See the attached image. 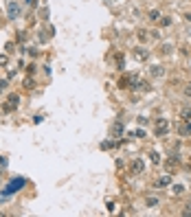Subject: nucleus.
Segmentation results:
<instances>
[{
    "instance_id": "nucleus-1",
    "label": "nucleus",
    "mask_w": 191,
    "mask_h": 217,
    "mask_svg": "<svg viewBox=\"0 0 191 217\" xmlns=\"http://www.w3.org/2000/svg\"><path fill=\"white\" fill-rule=\"evenodd\" d=\"M167 130H169V123H167L165 118H158V121H156V127H154V132H156L158 136H163Z\"/></svg>"
},
{
    "instance_id": "nucleus-2",
    "label": "nucleus",
    "mask_w": 191,
    "mask_h": 217,
    "mask_svg": "<svg viewBox=\"0 0 191 217\" xmlns=\"http://www.w3.org/2000/svg\"><path fill=\"white\" fill-rule=\"evenodd\" d=\"M7 11H9V18H18L20 15V7L15 2H11V0L7 2Z\"/></svg>"
},
{
    "instance_id": "nucleus-3",
    "label": "nucleus",
    "mask_w": 191,
    "mask_h": 217,
    "mask_svg": "<svg viewBox=\"0 0 191 217\" xmlns=\"http://www.w3.org/2000/svg\"><path fill=\"white\" fill-rule=\"evenodd\" d=\"M18 103H20V96H18V94H9V99H7V108H5V110L18 108Z\"/></svg>"
},
{
    "instance_id": "nucleus-4",
    "label": "nucleus",
    "mask_w": 191,
    "mask_h": 217,
    "mask_svg": "<svg viewBox=\"0 0 191 217\" xmlns=\"http://www.w3.org/2000/svg\"><path fill=\"white\" fill-rule=\"evenodd\" d=\"M180 116H182V121H191V108H182Z\"/></svg>"
},
{
    "instance_id": "nucleus-5",
    "label": "nucleus",
    "mask_w": 191,
    "mask_h": 217,
    "mask_svg": "<svg viewBox=\"0 0 191 217\" xmlns=\"http://www.w3.org/2000/svg\"><path fill=\"white\" fill-rule=\"evenodd\" d=\"M180 134L184 136V134H191V121H184V125L180 127Z\"/></svg>"
},
{
    "instance_id": "nucleus-6",
    "label": "nucleus",
    "mask_w": 191,
    "mask_h": 217,
    "mask_svg": "<svg viewBox=\"0 0 191 217\" xmlns=\"http://www.w3.org/2000/svg\"><path fill=\"white\" fill-rule=\"evenodd\" d=\"M136 57H138V59H147V53L143 51V48H136Z\"/></svg>"
},
{
    "instance_id": "nucleus-7",
    "label": "nucleus",
    "mask_w": 191,
    "mask_h": 217,
    "mask_svg": "<svg viewBox=\"0 0 191 217\" xmlns=\"http://www.w3.org/2000/svg\"><path fill=\"white\" fill-rule=\"evenodd\" d=\"M112 134H114V136H116V134H123V125H119V123H116L114 130H112Z\"/></svg>"
},
{
    "instance_id": "nucleus-8",
    "label": "nucleus",
    "mask_w": 191,
    "mask_h": 217,
    "mask_svg": "<svg viewBox=\"0 0 191 217\" xmlns=\"http://www.w3.org/2000/svg\"><path fill=\"white\" fill-rule=\"evenodd\" d=\"M167 184H169V178H167V176H163V178L158 180V186H167Z\"/></svg>"
},
{
    "instance_id": "nucleus-9",
    "label": "nucleus",
    "mask_w": 191,
    "mask_h": 217,
    "mask_svg": "<svg viewBox=\"0 0 191 217\" xmlns=\"http://www.w3.org/2000/svg\"><path fill=\"white\" fill-rule=\"evenodd\" d=\"M152 75H154V77H160V75H163V68H158V66L152 68Z\"/></svg>"
},
{
    "instance_id": "nucleus-10",
    "label": "nucleus",
    "mask_w": 191,
    "mask_h": 217,
    "mask_svg": "<svg viewBox=\"0 0 191 217\" xmlns=\"http://www.w3.org/2000/svg\"><path fill=\"white\" fill-rule=\"evenodd\" d=\"M150 156H152V162H156V164H158V162H160V156H158V154H156V151H152V154H150Z\"/></svg>"
},
{
    "instance_id": "nucleus-11",
    "label": "nucleus",
    "mask_w": 191,
    "mask_h": 217,
    "mask_svg": "<svg viewBox=\"0 0 191 217\" xmlns=\"http://www.w3.org/2000/svg\"><path fill=\"white\" fill-rule=\"evenodd\" d=\"M182 191H184V189H182V184H176V186H174V193H176V195H180Z\"/></svg>"
},
{
    "instance_id": "nucleus-12",
    "label": "nucleus",
    "mask_w": 191,
    "mask_h": 217,
    "mask_svg": "<svg viewBox=\"0 0 191 217\" xmlns=\"http://www.w3.org/2000/svg\"><path fill=\"white\" fill-rule=\"evenodd\" d=\"M150 18H152V20H158V18H160V13H158V11H152V13H150Z\"/></svg>"
},
{
    "instance_id": "nucleus-13",
    "label": "nucleus",
    "mask_w": 191,
    "mask_h": 217,
    "mask_svg": "<svg viewBox=\"0 0 191 217\" xmlns=\"http://www.w3.org/2000/svg\"><path fill=\"white\" fill-rule=\"evenodd\" d=\"M154 204H158V200H156V198H150V200H147V206H154Z\"/></svg>"
},
{
    "instance_id": "nucleus-14",
    "label": "nucleus",
    "mask_w": 191,
    "mask_h": 217,
    "mask_svg": "<svg viewBox=\"0 0 191 217\" xmlns=\"http://www.w3.org/2000/svg\"><path fill=\"white\" fill-rule=\"evenodd\" d=\"M169 22H171L169 18H160V24H163V27H167V24H169Z\"/></svg>"
},
{
    "instance_id": "nucleus-15",
    "label": "nucleus",
    "mask_w": 191,
    "mask_h": 217,
    "mask_svg": "<svg viewBox=\"0 0 191 217\" xmlns=\"http://www.w3.org/2000/svg\"><path fill=\"white\" fill-rule=\"evenodd\" d=\"M134 169H136V171H141V169H143V162L138 160V162H134Z\"/></svg>"
},
{
    "instance_id": "nucleus-16",
    "label": "nucleus",
    "mask_w": 191,
    "mask_h": 217,
    "mask_svg": "<svg viewBox=\"0 0 191 217\" xmlns=\"http://www.w3.org/2000/svg\"><path fill=\"white\" fill-rule=\"evenodd\" d=\"M7 64V55H0V66H5Z\"/></svg>"
},
{
    "instance_id": "nucleus-17",
    "label": "nucleus",
    "mask_w": 191,
    "mask_h": 217,
    "mask_svg": "<svg viewBox=\"0 0 191 217\" xmlns=\"http://www.w3.org/2000/svg\"><path fill=\"white\" fill-rule=\"evenodd\" d=\"M5 88H7V81H0V92H5Z\"/></svg>"
}]
</instances>
